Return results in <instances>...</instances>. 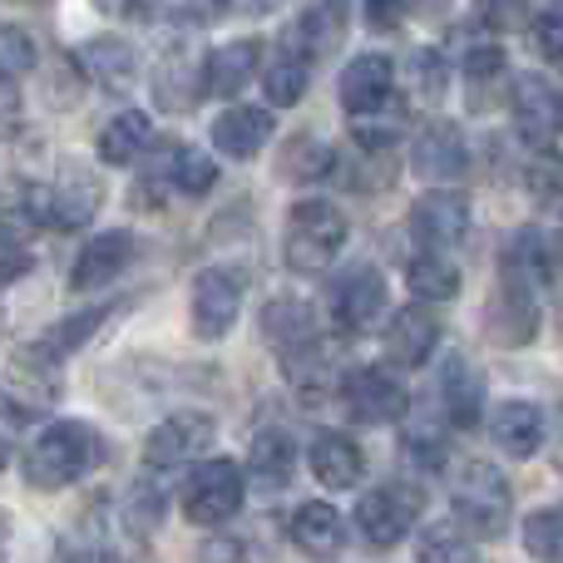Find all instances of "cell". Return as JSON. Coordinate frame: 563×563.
<instances>
[{
  "label": "cell",
  "mask_w": 563,
  "mask_h": 563,
  "mask_svg": "<svg viewBox=\"0 0 563 563\" xmlns=\"http://www.w3.org/2000/svg\"><path fill=\"white\" fill-rule=\"evenodd\" d=\"M539 282L534 263L525 253H515L499 273L495 291H489V331H495L499 346H529L539 336Z\"/></svg>",
  "instance_id": "4"
},
{
  "label": "cell",
  "mask_w": 563,
  "mask_h": 563,
  "mask_svg": "<svg viewBox=\"0 0 563 563\" xmlns=\"http://www.w3.org/2000/svg\"><path fill=\"white\" fill-rule=\"evenodd\" d=\"M263 336L273 341V351L282 356V351H291V346H301V341L317 336V317H311L307 301H297V297H273V301L263 307Z\"/></svg>",
  "instance_id": "29"
},
{
  "label": "cell",
  "mask_w": 563,
  "mask_h": 563,
  "mask_svg": "<svg viewBox=\"0 0 563 563\" xmlns=\"http://www.w3.org/2000/svg\"><path fill=\"white\" fill-rule=\"evenodd\" d=\"M410 233H416V247H426V253H450L470 233V198L460 188H430L410 208Z\"/></svg>",
  "instance_id": "10"
},
{
  "label": "cell",
  "mask_w": 563,
  "mask_h": 563,
  "mask_svg": "<svg viewBox=\"0 0 563 563\" xmlns=\"http://www.w3.org/2000/svg\"><path fill=\"white\" fill-rule=\"evenodd\" d=\"M307 75H311V49L297 40V30H282V40H277V55L267 59V69H263V89H267V99L273 104H297L301 95H307Z\"/></svg>",
  "instance_id": "22"
},
{
  "label": "cell",
  "mask_w": 563,
  "mask_h": 563,
  "mask_svg": "<svg viewBox=\"0 0 563 563\" xmlns=\"http://www.w3.org/2000/svg\"><path fill=\"white\" fill-rule=\"evenodd\" d=\"M25 238H30L25 228L10 223V218L0 213V287L30 273V247H25Z\"/></svg>",
  "instance_id": "41"
},
{
  "label": "cell",
  "mask_w": 563,
  "mask_h": 563,
  "mask_svg": "<svg viewBox=\"0 0 563 563\" xmlns=\"http://www.w3.org/2000/svg\"><path fill=\"white\" fill-rule=\"evenodd\" d=\"M99 203H104V184L95 178V168L65 164V168H59V178L49 184V228L75 233V228L95 223Z\"/></svg>",
  "instance_id": "15"
},
{
  "label": "cell",
  "mask_w": 563,
  "mask_h": 563,
  "mask_svg": "<svg viewBox=\"0 0 563 563\" xmlns=\"http://www.w3.org/2000/svg\"><path fill=\"white\" fill-rule=\"evenodd\" d=\"M5 460H10V445H5V435H0V470H5Z\"/></svg>",
  "instance_id": "52"
},
{
  "label": "cell",
  "mask_w": 563,
  "mask_h": 563,
  "mask_svg": "<svg viewBox=\"0 0 563 563\" xmlns=\"http://www.w3.org/2000/svg\"><path fill=\"white\" fill-rule=\"evenodd\" d=\"M416 515H420V495H416V489H410V485H380V489H371V495H361L356 529L366 534V544L390 549V544H400V539L410 534Z\"/></svg>",
  "instance_id": "11"
},
{
  "label": "cell",
  "mask_w": 563,
  "mask_h": 563,
  "mask_svg": "<svg viewBox=\"0 0 563 563\" xmlns=\"http://www.w3.org/2000/svg\"><path fill=\"white\" fill-rule=\"evenodd\" d=\"M99 327H104V307H89V311H79V317H65L59 327H49L45 336L35 341V351H40L45 361H55V366H59V361L75 356V351L85 346V341L95 336Z\"/></svg>",
  "instance_id": "34"
},
{
  "label": "cell",
  "mask_w": 563,
  "mask_h": 563,
  "mask_svg": "<svg viewBox=\"0 0 563 563\" xmlns=\"http://www.w3.org/2000/svg\"><path fill=\"white\" fill-rule=\"evenodd\" d=\"M95 10H104L109 20H154L164 0H95Z\"/></svg>",
  "instance_id": "47"
},
{
  "label": "cell",
  "mask_w": 563,
  "mask_h": 563,
  "mask_svg": "<svg viewBox=\"0 0 563 563\" xmlns=\"http://www.w3.org/2000/svg\"><path fill=\"white\" fill-rule=\"evenodd\" d=\"M213 440H218V426L208 410H178V416H168L164 426L148 435L144 470L148 475H178V470L198 465V460L213 450Z\"/></svg>",
  "instance_id": "6"
},
{
  "label": "cell",
  "mask_w": 563,
  "mask_h": 563,
  "mask_svg": "<svg viewBox=\"0 0 563 563\" xmlns=\"http://www.w3.org/2000/svg\"><path fill=\"white\" fill-rule=\"evenodd\" d=\"M273 129H277L273 109H263V104H233V109H223V114L213 119V148L223 158H238V164H247V158L263 154V144L273 139Z\"/></svg>",
  "instance_id": "20"
},
{
  "label": "cell",
  "mask_w": 563,
  "mask_h": 563,
  "mask_svg": "<svg viewBox=\"0 0 563 563\" xmlns=\"http://www.w3.org/2000/svg\"><path fill=\"white\" fill-rule=\"evenodd\" d=\"M291 544L311 563H331L346 549V525H341V515L327 499H307V505L291 515Z\"/></svg>",
  "instance_id": "21"
},
{
  "label": "cell",
  "mask_w": 563,
  "mask_h": 563,
  "mask_svg": "<svg viewBox=\"0 0 563 563\" xmlns=\"http://www.w3.org/2000/svg\"><path fill=\"white\" fill-rule=\"evenodd\" d=\"M406 282L416 291V301H450L460 291V263H450V253L416 247V257L406 263Z\"/></svg>",
  "instance_id": "30"
},
{
  "label": "cell",
  "mask_w": 563,
  "mask_h": 563,
  "mask_svg": "<svg viewBox=\"0 0 563 563\" xmlns=\"http://www.w3.org/2000/svg\"><path fill=\"white\" fill-rule=\"evenodd\" d=\"M0 563H5V544H0Z\"/></svg>",
  "instance_id": "53"
},
{
  "label": "cell",
  "mask_w": 563,
  "mask_h": 563,
  "mask_svg": "<svg viewBox=\"0 0 563 563\" xmlns=\"http://www.w3.org/2000/svg\"><path fill=\"white\" fill-rule=\"evenodd\" d=\"M341 406H346V416L361 420V426H396L410 410V390L400 386L390 371L361 366L341 380Z\"/></svg>",
  "instance_id": "8"
},
{
  "label": "cell",
  "mask_w": 563,
  "mask_h": 563,
  "mask_svg": "<svg viewBox=\"0 0 563 563\" xmlns=\"http://www.w3.org/2000/svg\"><path fill=\"white\" fill-rule=\"evenodd\" d=\"M30 69H35V40L20 25H0V85H15Z\"/></svg>",
  "instance_id": "39"
},
{
  "label": "cell",
  "mask_w": 563,
  "mask_h": 563,
  "mask_svg": "<svg viewBox=\"0 0 563 563\" xmlns=\"http://www.w3.org/2000/svg\"><path fill=\"white\" fill-rule=\"evenodd\" d=\"M25 124V104H20V89L15 85H0V139L20 134Z\"/></svg>",
  "instance_id": "48"
},
{
  "label": "cell",
  "mask_w": 563,
  "mask_h": 563,
  "mask_svg": "<svg viewBox=\"0 0 563 563\" xmlns=\"http://www.w3.org/2000/svg\"><path fill=\"white\" fill-rule=\"evenodd\" d=\"M410 89H416L420 104H440L450 89V65L440 49H416V59H410Z\"/></svg>",
  "instance_id": "38"
},
{
  "label": "cell",
  "mask_w": 563,
  "mask_h": 563,
  "mask_svg": "<svg viewBox=\"0 0 563 563\" xmlns=\"http://www.w3.org/2000/svg\"><path fill=\"white\" fill-rule=\"evenodd\" d=\"M549 455H554V470L563 475V416L554 420V445H549Z\"/></svg>",
  "instance_id": "50"
},
{
  "label": "cell",
  "mask_w": 563,
  "mask_h": 563,
  "mask_svg": "<svg viewBox=\"0 0 563 563\" xmlns=\"http://www.w3.org/2000/svg\"><path fill=\"white\" fill-rule=\"evenodd\" d=\"M247 475H253V485L263 495H282L291 485V475H297V445H291V435L263 430L253 440V450H247Z\"/></svg>",
  "instance_id": "27"
},
{
  "label": "cell",
  "mask_w": 563,
  "mask_h": 563,
  "mask_svg": "<svg viewBox=\"0 0 563 563\" xmlns=\"http://www.w3.org/2000/svg\"><path fill=\"white\" fill-rule=\"evenodd\" d=\"M247 495V470L238 460H203L184 485V519L198 529H218L243 509Z\"/></svg>",
  "instance_id": "5"
},
{
  "label": "cell",
  "mask_w": 563,
  "mask_h": 563,
  "mask_svg": "<svg viewBox=\"0 0 563 563\" xmlns=\"http://www.w3.org/2000/svg\"><path fill=\"white\" fill-rule=\"evenodd\" d=\"M291 30H297V40L311 49V59L327 55V49L346 35V0H321V5H311Z\"/></svg>",
  "instance_id": "35"
},
{
  "label": "cell",
  "mask_w": 563,
  "mask_h": 563,
  "mask_svg": "<svg viewBox=\"0 0 563 563\" xmlns=\"http://www.w3.org/2000/svg\"><path fill=\"white\" fill-rule=\"evenodd\" d=\"M440 400H445V420L455 430H475L479 410H485V380L475 376L465 356L445 361V376H440Z\"/></svg>",
  "instance_id": "26"
},
{
  "label": "cell",
  "mask_w": 563,
  "mask_h": 563,
  "mask_svg": "<svg viewBox=\"0 0 563 563\" xmlns=\"http://www.w3.org/2000/svg\"><path fill=\"white\" fill-rule=\"evenodd\" d=\"M257 65H263V45L257 40H233L223 49H208V95L238 99L257 79Z\"/></svg>",
  "instance_id": "24"
},
{
  "label": "cell",
  "mask_w": 563,
  "mask_h": 563,
  "mask_svg": "<svg viewBox=\"0 0 563 563\" xmlns=\"http://www.w3.org/2000/svg\"><path fill=\"white\" fill-rule=\"evenodd\" d=\"M406 455H410V465L440 470V465H445V435H440V430H430V426L406 430Z\"/></svg>",
  "instance_id": "44"
},
{
  "label": "cell",
  "mask_w": 563,
  "mask_h": 563,
  "mask_svg": "<svg viewBox=\"0 0 563 563\" xmlns=\"http://www.w3.org/2000/svg\"><path fill=\"white\" fill-rule=\"evenodd\" d=\"M380 311H386V277H380V267L361 263L331 287V321H336L346 336L376 327Z\"/></svg>",
  "instance_id": "13"
},
{
  "label": "cell",
  "mask_w": 563,
  "mask_h": 563,
  "mask_svg": "<svg viewBox=\"0 0 563 563\" xmlns=\"http://www.w3.org/2000/svg\"><path fill=\"white\" fill-rule=\"evenodd\" d=\"M525 554L534 563H563V509H539L525 519Z\"/></svg>",
  "instance_id": "37"
},
{
  "label": "cell",
  "mask_w": 563,
  "mask_h": 563,
  "mask_svg": "<svg viewBox=\"0 0 563 563\" xmlns=\"http://www.w3.org/2000/svg\"><path fill=\"white\" fill-rule=\"evenodd\" d=\"M277 361H282V371H287L291 386L307 390V396H317V390L331 380V351H327V341H321V336H311V341H301V346L282 351Z\"/></svg>",
  "instance_id": "33"
},
{
  "label": "cell",
  "mask_w": 563,
  "mask_h": 563,
  "mask_svg": "<svg viewBox=\"0 0 563 563\" xmlns=\"http://www.w3.org/2000/svg\"><path fill=\"white\" fill-rule=\"evenodd\" d=\"M390 95H396V59L390 55L366 49V55H356L346 69H341L336 99H341V109H346L351 119L380 114V109L390 104Z\"/></svg>",
  "instance_id": "12"
},
{
  "label": "cell",
  "mask_w": 563,
  "mask_h": 563,
  "mask_svg": "<svg viewBox=\"0 0 563 563\" xmlns=\"http://www.w3.org/2000/svg\"><path fill=\"white\" fill-rule=\"evenodd\" d=\"M307 465L327 489H356L361 475H366V455H361V445L351 435H341V430H327V435L311 440Z\"/></svg>",
  "instance_id": "23"
},
{
  "label": "cell",
  "mask_w": 563,
  "mask_h": 563,
  "mask_svg": "<svg viewBox=\"0 0 563 563\" xmlns=\"http://www.w3.org/2000/svg\"><path fill=\"white\" fill-rule=\"evenodd\" d=\"M164 184L184 198H203V194H213V184H218V164L203 154V148L178 144V148H168Z\"/></svg>",
  "instance_id": "31"
},
{
  "label": "cell",
  "mask_w": 563,
  "mask_h": 563,
  "mask_svg": "<svg viewBox=\"0 0 563 563\" xmlns=\"http://www.w3.org/2000/svg\"><path fill=\"white\" fill-rule=\"evenodd\" d=\"M104 465V435H99L89 420H55L35 435V445L25 450L20 470H25V485L30 489H69L89 475V470Z\"/></svg>",
  "instance_id": "1"
},
{
  "label": "cell",
  "mask_w": 563,
  "mask_h": 563,
  "mask_svg": "<svg viewBox=\"0 0 563 563\" xmlns=\"http://www.w3.org/2000/svg\"><path fill=\"white\" fill-rule=\"evenodd\" d=\"M148 139H154V124H148L144 109H124V114H114L104 129H99L95 148L109 168H129L134 158L148 154Z\"/></svg>",
  "instance_id": "28"
},
{
  "label": "cell",
  "mask_w": 563,
  "mask_h": 563,
  "mask_svg": "<svg viewBox=\"0 0 563 563\" xmlns=\"http://www.w3.org/2000/svg\"><path fill=\"white\" fill-rule=\"evenodd\" d=\"M435 341H440V321L426 301H410V307H400L396 317L386 321V356L406 371L426 366V361L435 356Z\"/></svg>",
  "instance_id": "19"
},
{
  "label": "cell",
  "mask_w": 563,
  "mask_h": 563,
  "mask_svg": "<svg viewBox=\"0 0 563 563\" xmlns=\"http://www.w3.org/2000/svg\"><path fill=\"white\" fill-rule=\"evenodd\" d=\"M346 218L336 203L327 198H301L287 213V238H282V253H287L291 273H321V267L336 263V253L346 247Z\"/></svg>",
  "instance_id": "3"
},
{
  "label": "cell",
  "mask_w": 563,
  "mask_h": 563,
  "mask_svg": "<svg viewBox=\"0 0 563 563\" xmlns=\"http://www.w3.org/2000/svg\"><path fill=\"white\" fill-rule=\"evenodd\" d=\"M529 194H534L544 208L563 213V154H549V148H539V158L529 164Z\"/></svg>",
  "instance_id": "40"
},
{
  "label": "cell",
  "mask_w": 563,
  "mask_h": 563,
  "mask_svg": "<svg viewBox=\"0 0 563 563\" xmlns=\"http://www.w3.org/2000/svg\"><path fill=\"white\" fill-rule=\"evenodd\" d=\"M505 49L499 45H470L465 49V59H460V75L470 79V85H489V79H499L505 75Z\"/></svg>",
  "instance_id": "42"
},
{
  "label": "cell",
  "mask_w": 563,
  "mask_h": 563,
  "mask_svg": "<svg viewBox=\"0 0 563 563\" xmlns=\"http://www.w3.org/2000/svg\"><path fill=\"white\" fill-rule=\"evenodd\" d=\"M420 563H479L475 539L460 525H430L420 534Z\"/></svg>",
  "instance_id": "36"
},
{
  "label": "cell",
  "mask_w": 563,
  "mask_h": 563,
  "mask_svg": "<svg viewBox=\"0 0 563 563\" xmlns=\"http://www.w3.org/2000/svg\"><path fill=\"white\" fill-rule=\"evenodd\" d=\"M203 95H208V49L188 45V40L168 45L154 65V99L168 114H188Z\"/></svg>",
  "instance_id": "9"
},
{
  "label": "cell",
  "mask_w": 563,
  "mask_h": 563,
  "mask_svg": "<svg viewBox=\"0 0 563 563\" xmlns=\"http://www.w3.org/2000/svg\"><path fill=\"white\" fill-rule=\"evenodd\" d=\"M534 49L544 59H554V65H563V5H549L534 20Z\"/></svg>",
  "instance_id": "45"
},
{
  "label": "cell",
  "mask_w": 563,
  "mask_h": 563,
  "mask_svg": "<svg viewBox=\"0 0 563 563\" xmlns=\"http://www.w3.org/2000/svg\"><path fill=\"white\" fill-rule=\"evenodd\" d=\"M243 273L238 267H208L194 277V336L198 341H223L238 327V311H243Z\"/></svg>",
  "instance_id": "7"
},
{
  "label": "cell",
  "mask_w": 563,
  "mask_h": 563,
  "mask_svg": "<svg viewBox=\"0 0 563 563\" xmlns=\"http://www.w3.org/2000/svg\"><path fill=\"white\" fill-rule=\"evenodd\" d=\"M475 20L485 30H519L529 20L525 0H475Z\"/></svg>",
  "instance_id": "43"
},
{
  "label": "cell",
  "mask_w": 563,
  "mask_h": 563,
  "mask_svg": "<svg viewBox=\"0 0 563 563\" xmlns=\"http://www.w3.org/2000/svg\"><path fill=\"white\" fill-rule=\"evenodd\" d=\"M406 5H410V0H366L371 30H396L400 15H406Z\"/></svg>",
  "instance_id": "49"
},
{
  "label": "cell",
  "mask_w": 563,
  "mask_h": 563,
  "mask_svg": "<svg viewBox=\"0 0 563 563\" xmlns=\"http://www.w3.org/2000/svg\"><path fill=\"white\" fill-rule=\"evenodd\" d=\"M134 253H139V243H134V233H129V228H109V233L89 238V243L79 247L75 267H69V287H75V291L104 287V282H114L129 263H134Z\"/></svg>",
  "instance_id": "17"
},
{
  "label": "cell",
  "mask_w": 563,
  "mask_h": 563,
  "mask_svg": "<svg viewBox=\"0 0 563 563\" xmlns=\"http://www.w3.org/2000/svg\"><path fill=\"white\" fill-rule=\"evenodd\" d=\"M198 5H203L208 15H218V10H228V0H198Z\"/></svg>",
  "instance_id": "51"
},
{
  "label": "cell",
  "mask_w": 563,
  "mask_h": 563,
  "mask_svg": "<svg viewBox=\"0 0 563 563\" xmlns=\"http://www.w3.org/2000/svg\"><path fill=\"white\" fill-rule=\"evenodd\" d=\"M465 139H460L455 124H445V119H435V124L420 129V139L410 144V168H416L426 184H460L465 178Z\"/></svg>",
  "instance_id": "16"
},
{
  "label": "cell",
  "mask_w": 563,
  "mask_h": 563,
  "mask_svg": "<svg viewBox=\"0 0 563 563\" xmlns=\"http://www.w3.org/2000/svg\"><path fill=\"white\" fill-rule=\"evenodd\" d=\"M450 505H455V525L475 539H499L515 515V489L489 460H465L450 485Z\"/></svg>",
  "instance_id": "2"
},
{
  "label": "cell",
  "mask_w": 563,
  "mask_h": 563,
  "mask_svg": "<svg viewBox=\"0 0 563 563\" xmlns=\"http://www.w3.org/2000/svg\"><path fill=\"white\" fill-rule=\"evenodd\" d=\"M154 525H158V489L139 479L134 495H129V529L139 534V529H154Z\"/></svg>",
  "instance_id": "46"
},
{
  "label": "cell",
  "mask_w": 563,
  "mask_h": 563,
  "mask_svg": "<svg viewBox=\"0 0 563 563\" xmlns=\"http://www.w3.org/2000/svg\"><path fill=\"white\" fill-rule=\"evenodd\" d=\"M489 430H495V445L509 460H529L539 450V440H544V410L534 400H499Z\"/></svg>",
  "instance_id": "25"
},
{
  "label": "cell",
  "mask_w": 563,
  "mask_h": 563,
  "mask_svg": "<svg viewBox=\"0 0 563 563\" xmlns=\"http://www.w3.org/2000/svg\"><path fill=\"white\" fill-rule=\"evenodd\" d=\"M336 168V154H331L321 139L311 134H297L291 144H282V158H277V174L287 184H321V178Z\"/></svg>",
  "instance_id": "32"
},
{
  "label": "cell",
  "mask_w": 563,
  "mask_h": 563,
  "mask_svg": "<svg viewBox=\"0 0 563 563\" xmlns=\"http://www.w3.org/2000/svg\"><path fill=\"white\" fill-rule=\"evenodd\" d=\"M515 129L529 139L534 148H549L563 129V99L554 95V85L539 75H519L515 79Z\"/></svg>",
  "instance_id": "18"
},
{
  "label": "cell",
  "mask_w": 563,
  "mask_h": 563,
  "mask_svg": "<svg viewBox=\"0 0 563 563\" xmlns=\"http://www.w3.org/2000/svg\"><path fill=\"white\" fill-rule=\"evenodd\" d=\"M75 69L89 79V85L104 89V95H129L139 79V49L129 45L124 35H95L79 45Z\"/></svg>",
  "instance_id": "14"
}]
</instances>
